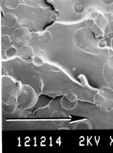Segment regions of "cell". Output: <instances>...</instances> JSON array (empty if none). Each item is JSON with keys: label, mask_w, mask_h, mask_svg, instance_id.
Segmentation results:
<instances>
[{"label": "cell", "mask_w": 113, "mask_h": 153, "mask_svg": "<svg viewBox=\"0 0 113 153\" xmlns=\"http://www.w3.org/2000/svg\"><path fill=\"white\" fill-rule=\"evenodd\" d=\"M1 47L2 49H7L8 47L11 46L12 43V40L11 37L7 34H4L1 36Z\"/></svg>", "instance_id": "9c48e42d"}, {"label": "cell", "mask_w": 113, "mask_h": 153, "mask_svg": "<svg viewBox=\"0 0 113 153\" xmlns=\"http://www.w3.org/2000/svg\"><path fill=\"white\" fill-rule=\"evenodd\" d=\"M29 1H39V0H29Z\"/></svg>", "instance_id": "ffe728a7"}, {"label": "cell", "mask_w": 113, "mask_h": 153, "mask_svg": "<svg viewBox=\"0 0 113 153\" xmlns=\"http://www.w3.org/2000/svg\"><path fill=\"white\" fill-rule=\"evenodd\" d=\"M101 2L106 6H111L113 4V0H101Z\"/></svg>", "instance_id": "2e32d148"}, {"label": "cell", "mask_w": 113, "mask_h": 153, "mask_svg": "<svg viewBox=\"0 0 113 153\" xmlns=\"http://www.w3.org/2000/svg\"><path fill=\"white\" fill-rule=\"evenodd\" d=\"M60 1H66V0H60Z\"/></svg>", "instance_id": "44dd1931"}, {"label": "cell", "mask_w": 113, "mask_h": 153, "mask_svg": "<svg viewBox=\"0 0 113 153\" xmlns=\"http://www.w3.org/2000/svg\"><path fill=\"white\" fill-rule=\"evenodd\" d=\"M33 50L31 46L25 45L20 49L19 55L22 59L29 60L33 56Z\"/></svg>", "instance_id": "5b68a950"}, {"label": "cell", "mask_w": 113, "mask_h": 153, "mask_svg": "<svg viewBox=\"0 0 113 153\" xmlns=\"http://www.w3.org/2000/svg\"><path fill=\"white\" fill-rule=\"evenodd\" d=\"M13 38L17 44L26 45L30 41L32 34L29 30L26 27H20L14 31Z\"/></svg>", "instance_id": "7a4b0ae2"}, {"label": "cell", "mask_w": 113, "mask_h": 153, "mask_svg": "<svg viewBox=\"0 0 113 153\" xmlns=\"http://www.w3.org/2000/svg\"><path fill=\"white\" fill-rule=\"evenodd\" d=\"M103 73L106 81L113 85V57L110 58L105 64Z\"/></svg>", "instance_id": "3957f363"}, {"label": "cell", "mask_w": 113, "mask_h": 153, "mask_svg": "<svg viewBox=\"0 0 113 153\" xmlns=\"http://www.w3.org/2000/svg\"><path fill=\"white\" fill-rule=\"evenodd\" d=\"M96 20V24L97 26L100 29L103 31L105 27H106L108 21L107 18L104 16V13H99Z\"/></svg>", "instance_id": "ba28073f"}, {"label": "cell", "mask_w": 113, "mask_h": 153, "mask_svg": "<svg viewBox=\"0 0 113 153\" xmlns=\"http://www.w3.org/2000/svg\"><path fill=\"white\" fill-rule=\"evenodd\" d=\"M38 39L39 42H41V44L45 45L49 44L52 40V33L49 31H45L38 35Z\"/></svg>", "instance_id": "52a82bcc"}, {"label": "cell", "mask_w": 113, "mask_h": 153, "mask_svg": "<svg viewBox=\"0 0 113 153\" xmlns=\"http://www.w3.org/2000/svg\"><path fill=\"white\" fill-rule=\"evenodd\" d=\"M74 11L77 13H81L84 10V5L82 2L77 1L74 2L73 5Z\"/></svg>", "instance_id": "8fae6325"}, {"label": "cell", "mask_w": 113, "mask_h": 153, "mask_svg": "<svg viewBox=\"0 0 113 153\" xmlns=\"http://www.w3.org/2000/svg\"><path fill=\"white\" fill-rule=\"evenodd\" d=\"M98 45L101 47H106L107 45V42L104 40H100L98 43Z\"/></svg>", "instance_id": "e0dca14e"}, {"label": "cell", "mask_w": 113, "mask_h": 153, "mask_svg": "<svg viewBox=\"0 0 113 153\" xmlns=\"http://www.w3.org/2000/svg\"><path fill=\"white\" fill-rule=\"evenodd\" d=\"M33 61L34 64L37 66L42 65V63H43V61H42V59L39 57L37 56H36L33 58Z\"/></svg>", "instance_id": "5bb4252c"}, {"label": "cell", "mask_w": 113, "mask_h": 153, "mask_svg": "<svg viewBox=\"0 0 113 153\" xmlns=\"http://www.w3.org/2000/svg\"><path fill=\"white\" fill-rule=\"evenodd\" d=\"M16 50L13 46H10L6 49V56L8 59L14 57L16 56Z\"/></svg>", "instance_id": "7c38bea8"}, {"label": "cell", "mask_w": 113, "mask_h": 153, "mask_svg": "<svg viewBox=\"0 0 113 153\" xmlns=\"http://www.w3.org/2000/svg\"><path fill=\"white\" fill-rule=\"evenodd\" d=\"M57 16L56 14H52L51 16V19L52 21H56L57 19Z\"/></svg>", "instance_id": "ac0fdd59"}, {"label": "cell", "mask_w": 113, "mask_h": 153, "mask_svg": "<svg viewBox=\"0 0 113 153\" xmlns=\"http://www.w3.org/2000/svg\"><path fill=\"white\" fill-rule=\"evenodd\" d=\"M111 47H112V49L113 50V37L112 40H111Z\"/></svg>", "instance_id": "d6986e66"}, {"label": "cell", "mask_w": 113, "mask_h": 153, "mask_svg": "<svg viewBox=\"0 0 113 153\" xmlns=\"http://www.w3.org/2000/svg\"><path fill=\"white\" fill-rule=\"evenodd\" d=\"M99 14V13L97 11L93 10V11L90 12L89 13V18L94 20V19L97 17Z\"/></svg>", "instance_id": "9a60e30c"}, {"label": "cell", "mask_w": 113, "mask_h": 153, "mask_svg": "<svg viewBox=\"0 0 113 153\" xmlns=\"http://www.w3.org/2000/svg\"><path fill=\"white\" fill-rule=\"evenodd\" d=\"M74 42L78 48L85 50L94 48L97 45L94 33L86 27L80 28L75 32Z\"/></svg>", "instance_id": "6da1fadb"}, {"label": "cell", "mask_w": 113, "mask_h": 153, "mask_svg": "<svg viewBox=\"0 0 113 153\" xmlns=\"http://www.w3.org/2000/svg\"><path fill=\"white\" fill-rule=\"evenodd\" d=\"M94 20L93 19L88 18V19L86 20L85 23V27L87 28L90 29L91 27H93L94 25Z\"/></svg>", "instance_id": "4fadbf2b"}, {"label": "cell", "mask_w": 113, "mask_h": 153, "mask_svg": "<svg viewBox=\"0 0 113 153\" xmlns=\"http://www.w3.org/2000/svg\"><path fill=\"white\" fill-rule=\"evenodd\" d=\"M104 14L107 18L108 22L103 31L105 33H112L113 32V13L112 12H107L105 13Z\"/></svg>", "instance_id": "8992f818"}, {"label": "cell", "mask_w": 113, "mask_h": 153, "mask_svg": "<svg viewBox=\"0 0 113 153\" xmlns=\"http://www.w3.org/2000/svg\"><path fill=\"white\" fill-rule=\"evenodd\" d=\"M21 4V0H4V4L10 9H14Z\"/></svg>", "instance_id": "30bf717a"}, {"label": "cell", "mask_w": 113, "mask_h": 153, "mask_svg": "<svg viewBox=\"0 0 113 153\" xmlns=\"http://www.w3.org/2000/svg\"><path fill=\"white\" fill-rule=\"evenodd\" d=\"M17 22L18 18L13 13H7L2 18V25L7 28H12L15 27Z\"/></svg>", "instance_id": "277c9868"}]
</instances>
